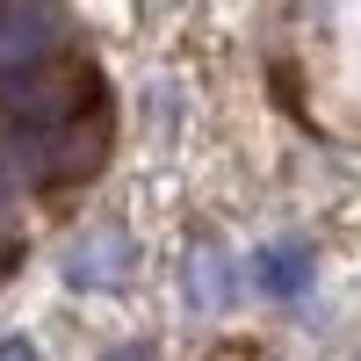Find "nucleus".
Here are the masks:
<instances>
[{"instance_id": "f257e3e1", "label": "nucleus", "mask_w": 361, "mask_h": 361, "mask_svg": "<svg viewBox=\"0 0 361 361\" xmlns=\"http://www.w3.org/2000/svg\"><path fill=\"white\" fill-rule=\"evenodd\" d=\"M66 51V15L58 8H0V87L44 73Z\"/></svg>"}, {"instance_id": "f03ea898", "label": "nucleus", "mask_w": 361, "mask_h": 361, "mask_svg": "<svg viewBox=\"0 0 361 361\" xmlns=\"http://www.w3.org/2000/svg\"><path fill=\"white\" fill-rule=\"evenodd\" d=\"M130 267H137V238L123 224H94L66 246V282L73 289H116Z\"/></svg>"}, {"instance_id": "7ed1b4c3", "label": "nucleus", "mask_w": 361, "mask_h": 361, "mask_svg": "<svg viewBox=\"0 0 361 361\" xmlns=\"http://www.w3.org/2000/svg\"><path fill=\"white\" fill-rule=\"evenodd\" d=\"M253 282L267 296H304L311 289V246L304 238H275V246L253 253Z\"/></svg>"}, {"instance_id": "20e7f679", "label": "nucleus", "mask_w": 361, "mask_h": 361, "mask_svg": "<svg viewBox=\"0 0 361 361\" xmlns=\"http://www.w3.org/2000/svg\"><path fill=\"white\" fill-rule=\"evenodd\" d=\"M188 296H195L202 311H217L224 296H231V267H224V253H209V246H202V253L188 260Z\"/></svg>"}, {"instance_id": "39448f33", "label": "nucleus", "mask_w": 361, "mask_h": 361, "mask_svg": "<svg viewBox=\"0 0 361 361\" xmlns=\"http://www.w3.org/2000/svg\"><path fill=\"white\" fill-rule=\"evenodd\" d=\"M0 361H37V347L29 340H0Z\"/></svg>"}, {"instance_id": "423d86ee", "label": "nucleus", "mask_w": 361, "mask_h": 361, "mask_svg": "<svg viewBox=\"0 0 361 361\" xmlns=\"http://www.w3.org/2000/svg\"><path fill=\"white\" fill-rule=\"evenodd\" d=\"M109 361H152V347H145V340H130V347H116Z\"/></svg>"}]
</instances>
